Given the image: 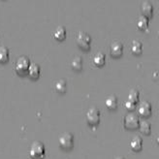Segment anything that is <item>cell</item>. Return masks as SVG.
Instances as JSON below:
<instances>
[{
  "instance_id": "3",
  "label": "cell",
  "mask_w": 159,
  "mask_h": 159,
  "mask_svg": "<svg viewBox=\"0 0 159 159\" xmlns=\"http://www.w3.org/2000/svg\"><path fill=\"white\" fill-rule=\"evenodd\" d=\"M77 44L78 46L81 48L84 51H89L90 50V46H91V38L90 36L85 33V32H80L77 36Z\"/></svg>"
},
{
  "instance_id": "23",
  "label": "cell",
  "mask_w": 159,
  "mask_h": 159,
  "mask_svg": "<svg viewBox=\"0 0 159 159\" xmlns=\"http://www.w3.org/2000/svg\"><path fill=\"white\" fill-rule=\"evenodd\" d=\"M156 142H157V144L159 145V134H158V136H157V138H156Z\"/></svg>"
},
{
  "instance_id": "4",
  "label": "cell",
  "mask_w": 159,
  "mask_h": 159,
  "mask_svg": "<svg viewBox=\"0 0 159 159\" xmlns=\"http://www.w3.org/2000/svg\"><path fill=\"white\" fill-rule=\"evenodd\" d=\"M100 117H101V114L100 111L95 108L92 107L90 108L86 113V121L89 125H96L100 122Z\"/></svg>"
},
{
  "instance_id": "24",
  "label": "cell",
  "mask_w": 159,
  "mask_h": 159,
  "mask_svg": "<svg viewBox=\"0 0 159 159\" xmlns=\"http://www.w3.org/2000/svg\"><path fill=\"white\" fill-rule=\"evenodd\" d=\"M116 159H124V157H122V156H118V157H116Z\"/></svg>"
},
{
  "instance_id": "11",
  "label": "cell",
  "mask_w": 159,
  "mask_h": 159,
  "mask_svg": "<svg viewBox=\"0 0 159 159\" xmlns=\"http://www.w3.org/2000/svg\"><path fill=\"white\" fill-rule=\"evenodd\" d=\"M106 107L110 110H116L117 108V98L116 95H111L105 101Z\"/></svg>"
},
{
  "instance_id": "9",
  "label": "cell",
  "mask_w": 159,
  "mask_h": 159,
  "mask_svg": "<svg viewBox=\"0 0 159 159\" xmlns=\"http://www.w3.org/2000/svg\"><path fill=\"white\" fill-rule=\"evenodd\" d=\"M141 11L143 13V16L149 19L153 14V6L149 1H144L141 5Z\"/></svg>"
},
{
  "instance_id": "22",
  "label": "cell",
  "mask_w": 159,
  "mask_h": 159,
  "mask_svg": "<svg viewBox=\"0 0 159 159\" xmlns=\"http://www.w3.org/2000/svg\"><path fill=\"white\" fill-rule=\"evenodd\" d=\"M125 108L128 110V111H134L135 108H136V104L130 102V101H126L125 102Z\"/></svg>"
},
{
  "instance_id": "1",
  "label": "cell",
  "mask_w": 159,
  "mask_h": 159,
  "mask_svg": "<svg viewBox=\"0 0 159 159\" xmlns=\"http://www.w3.org/2000/svg\"><path fill=\"white\" fill-rule=\"evenodd\" d=\"M29 155L32 159H43L45 157V147L41 142H34L31 145Z\"/></svg>"
},
{
  "instance_id": "19",
  "label": "cell",
  "mask_w": 159,
  "mask_h": 159,
  "mask_svg": "<svg viewBox=\"0 0 159 159\" xmlns=\"http://www.w3.org/2000/svg\"><path fill=\"white\" fill-rule=\"evenodd\" d=\"M139 98H140V92L137 89H132L129 91L128 101L134 103V104H136V103L139 102Z\"/></svg>"
},
{
  "instance_id": "6",
  "label": "cell",
  "mask_w": 159,
  "mask_h": 159,
  "mask_svg": "<svg viewBox=\"0 0 159 159\" xmlns=\"http://www.w3.org/2000/svg\"><path fill=\"white\" fill-rule=\"evenodd\" d=\"M30 61L27 57H20L16 63V66H15V69L16 71L20 74V75H23L25 73H28V69H29V66H30Z\"/></svg>"
},
{
  "instance_id": "12",
  "label": "cell",
  "mask_w": 159,
  "mask_h": 159,
  "mask_svg": "<svg viewBox=\"0 0 159 159\" xmlns=\"http://www.w3.org/2000/svg\"><path fill=\"white\" fill-rule=\"evenodd\" d=\"M28 75L32 79H37L40 75V67L36 63H31L28 69Z\"/></svg>"
},
{
  "instance_id": "25",
  "label": "cell",
  "mask_w": 159,
  "mask_h": 159,
  "mask_svg": "<svg viewBox=\"0 0 159 159\" xmlns=\"http://www.w3.org/2000/svg\"><path fill=\"white\" fill-rule=\"evenodd\" d=\"M158 35H159V31H158Z\"/></svg>"
},
{
  "instance_id": "21",
  "label": "cell",
  "mask_w": 159,
  "mask_h": 159,
  "mask_svg": "<svg viewBox=\"0 0 159 159\" xmlns=\"http://www.w3.org/2000/svg\"><path fill=\"white\" fill-rule=\"evenodd\" d=\"M140 130L143 134L145 135H148L150 133V124L149 122L144 120V121H141L140 122Z\"/></svg>"
},
{
  "instance_id": "15",
  "label": "cell",
  "mask_w": 159,
  "mask_h": 159,
  "mask_svg": "<svg viewBox=\"0 0 159 159\" xmlns=\"http://www.w3.org/2000/svg\"><path fill=\"white\" fill-rule=\"evenodd\" d=\"M83 64H84V61H83V58L81 57H76L72 59V61H71V67L76 71L82 70Z\"/></svg>"
},
{
  "instance_id": "16",
  "label": "cell",
  "mask_w": 159,
  "mask_h": 159,
  "mask_svg": "<svg viewBox=\"0 0 159 159\" xmlns=\"http://www.w3.org/2000/svg\"><path fill=\"white\" fill-rule=\"evenodd\" d=\"M54 89L59 93H64L67 90V83H66V81H65V80H58V81L55 83Z\"/></svg>"
},
{
  "instance_id": "7",
  "label": "cell",
  "mask_w": 159,
  "mask_h": 159,
  "mask_svg": "<svg viewBox=\"0 0 159 159\" xmlns=\"http://www.w3.org/2000/svg\"><path fill=\"white\" fill-rule=\"evenodd\" d=\"M152 105L149 104V102L148 101H144L142 102L139 108H138V113L140 116H144V117H148L152 115Z\"/></svg>"
},
{
  "instance_id": "10",
  "label": "cell",
  "mask_w": 159,
  "mask_h": 159,
  "mask_svg": "<svg viewBox=\"0 0 159 159\" xmlns=\"http://www.w3.org/2000/svg\"><path fill=\"white\" fill-rule=\"evenodd\" d=\"M93 63H94V65L97 66V67L104 66L105 63H106V57H105V54L102 53V52L96 53V54L94 55V57H93Z\"/></svg>"
},
{
  "instance_id": "5",
  "label": "cell",
  "mask_w": 159,
  "mask_h": 159,
  "mask_svg": "<svg viewBox=\"0 0 159 159\" xmlns=\"http://www.w3.org/2000/svg\"><path fill=\"white\" fill-rule=\"evenodd\" d=\"M124 127L126 129H130V130H134L138 128L140 126V120L137 115L135 114H128L125 117H124Z\"/></svg>"
},
{
  "instance_id": "2",
  "label": "cell",
  "mask_w": 159,
  "mask_h": 159,
  "mask_svg": "<svg viewBox=\"0 0 159 159\" xmlns=\"http://www.w3.org/2000/svg\"><path fill=\"white\" fill-rule=\"evenodd\" d=\"M59 146L64 149H71L74 147V136L72 133L65 132L61 134L58 140Z\"/></svg>"
},
{
  "instance_id": "14",
  "label": "cell",
  "mask_w": 159,
  "mask_h": 159,
  "mask_svg": "<svg viewBox=\"0 0 159 159\" xmlns=\"http://www.w3.org/2000/svg\"><path fill=\"white\" fill-rule=\"evenodd\" d=\"M53 37L54 39H57V41H62V40H64L65 37H66V30L64 27H57V29L54 30L53 32Z\"/></svg>"
},
{
  "instance_id": "20",
  "label": "cell",
  "mask_w": 159,
  "mask_h": 159,
  "mask_svg": "<svg viewBox=\"0 0 159 159\" xmlns=\"http://www.w3.org/2000/svg\"><path fill=\"white\" fill-rule=\"evenodd\" d=\"M9 59V51L6 47H0V62H6Z\"/></svg>"
},
{
  "instance_id": "17",
  "label": "cell",
  "mask_w": 159,
  "mask_h": 159,
  "mask_svg": "<svg viewBox=\"0 0 159 159\" xmlns=\"http://www.w3.org/2000/svg\"><path fill=\"white\" fill-rule=\"evenodd\" d=\"M131 52L136 54V55H139L143 52V45L141 42L139 41H133L132 42V45H131Z\"/></svg>"
},
{
  "instance_id": "18",
  "label": "cell",
  "mask_w": 159,
  "mask_h": 159,
  "mask_svg": "<svg viewBox=\"0 0 159 159\" xmlns=\"http://www.w3.org/2000/svg\"><path fill=\"white\" fill-rule=\"evenodd\" d=\"M137 26L141 30H146L148 26V19L145 16H141L137 21Z\"/></svg>"
},
{
  "instance_id": "8",
  "label": "cell",
  "mask_w": 159,
  "mask_h": 159,
  "mask_svg": "<svg viewBox=\"0 0 159 159\" xmlns=\"http://www.w3.org/2000/svg\"><path fill=\"white\" fill-rule=\"evenodd\" d=\"M123 52V45L120 42H115L111 46V50H110V53L112 57H119Z\"/></svg>"
},
{
  "instance_id": "13",
  "label": "cell",
  "mask_w": 159,
  "mask_h": 159,
  "mask_svg": "<svg viewBox=\"0 0 159 159\" xmlns=\"http://www.w3.org/2000/svg\"><path fill=\"white\" fill-rule=\"evenodd\" d=\"M130 147L134 152H140L143 148V140L140 137H135L130 143Z\"/></svg>"
}]
</instances>
